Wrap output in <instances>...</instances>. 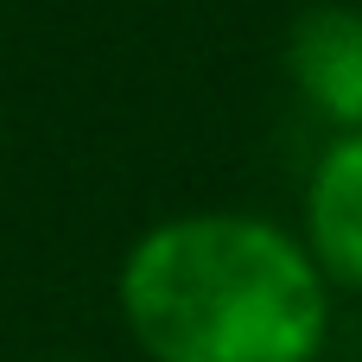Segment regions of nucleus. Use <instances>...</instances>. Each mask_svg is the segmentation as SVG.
Masks as SVG:
<instances>
[{"label": "nucleus", "instance_id": "f03ea898", "mask_svg": "<svg viewBox=\"0 0 362 362\" xmlns=\"http://www.w3.org/2000/svg\"><path fill=\"white\" fill-rule=\"evenodd\" d=\"M280 70L318 127L362 134V6L356 0H305L286 19Z\"/></svg>", "mask_w": 362, "mask_h": 362}, {"label": "nucleus", "instance_id": "7ed1b4c3", "mask_svg": "<svg viewBox=\"0 0 362 362\" xmlns=\"http://www.w3.org/2000/svg\"><path fill=\"white\" fill-rule=\"evenodd\" d=\"M299 242L331 293L362 299V134H331L299 191Z\"/></svg>", "mask_w": 362, "mask_h": 362}, {"label": "nucleus", "instance_id": "f257e3e1", "mask_svg": "<svg viewBox=\"0 0 362 362\" xmlns=\"http://www.w3.org/2000/svg\"><path fill=\"white\" fill-rule=\"evenodd\" d=\"M115 312L146 362H325L337 293L299 229L261 210H178L115 267Z\"/></svg>", "mask_w": 362, "mask_h": 362}, {"label": "nucleus", "instance_id": "20e7f679", "mask_svg": "<svg viewBox=\"0 0 362 362\" xmlns=\"http://www.w3.org/2000/svg\"><path fill=\"white\" fill-rule=\"evenodd\" d=\"M38 362H83V356H38Z\"/></svg>", "mask_w": 362, "mask_h": 362}]
</instances>
